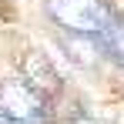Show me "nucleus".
I'll return each instance as SVG.
<instances>
[{
    "label": "nucleus",
    "mask_w": 124,
    "mask_h": 124,
    "mask_svg": "<svg viewBox=\"0 0 124 124\" xmlns=\"http://www.w3.org/2000/svg\"><path fill=\"white\" fill-rule=\"evenodd\" d=\"M0 124H14V121H10V117H3V114H0Z\"/></svg>",
    "instance_id": "obj_7"
},
{
    "label": "nucleus",
    "mask_w": 124,
    "mask_h": 124,
    "mask_svg": "<svg viewBox=\"0 0 124 124\" xmlns=\"http://www.w3.org/2000/svg\"><path fill=\"white\" fill-rule=\"evenodd\" d=\"M64 47H67V57L74 64H81V67H94L97 57H101V47L94 37H81V34H64L61 37Z\"/></svg>",
    "instance_id": "obj_4"
},
{
    "label": "nucleus",
    "mask_w": 124,
    "mask_h": 124,
    "mask_svg": "<svg viewBox=\"0 0 124 124\" xmlns=\"http://www.w3.org/2000/svg\"><path fill=\"white\" fill-rule=\"evenodd\" d=\"M0 114L14 124H44V97L23 77H7L0 84Z\"/></svg>",
    "instance_id": "obj_2"
},
{
    "label": "nucleus",
    "mask_w": 124,
    "mask_h": 124,
    "mask_svg": "<svg viewBox=\"0 0 124 124\" xmlns=\"http://www.w3.org/2000/svg\"><path fill=\"white\" fill-rule=\"evenodd\" d=\"M70 124H97V121H91V117H84V114H81V117H74Z\"/></svg>",
    "instance_id": "obj_6"
},
{
    "label": "nucleus",
    "mask_w": 124,
    "mask_h": 124,
    "mask_svg": "<svg viewBox=\"0 0 124 124\" xmlns=\"http://www.w3.org/2000/svg\"><path fill=\"white\" fill-rule=\"evenodd\" d=\"M23 81L30 84L40 97H50V94H57L64 87V81H61V74L54 70L50 57L40 54V50H30L27 54V61H23Z\"/></svg>",
    "instance_id": "obj_3"
},
{
    "label": "nucleus",
    "mask_w": 124,
    "mask_h": 124,
    "mask_svg": "<svg viewBox=\"0 0 124 124\" xmlns=\"http://www.w3.org/2000/svg\"><path fill=\"white\" fill-rule=\"evenodd\" d=\"M94 40H97V47H101L104 54H111L114 61L124 64V20L114 17V20L104 27V34H101V37H94Z\"/></svg>",
    "instance_id": "obj_5"
},
{
    "label": "nucleus",
    "mask_w": 124,
    "mask_h": 124,
    "mask_svg": "<svg viewBox=\"0 0 124 124\" xmlns=\"http://www.w3.org/2000/svg\"><path fill=\"white\" fill-rule=\"evenodd\" d=\"M47 14L67 34H81V37H101L104 27L114 20L104 0H47Z\"/></svg>",
    "instance_id": "obj_1"
}]
</instances>
